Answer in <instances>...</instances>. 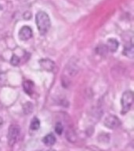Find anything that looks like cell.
<instances>
[{"label": "cell", "instance_id": "obj_14", "mask_svg": "<svg viewBox=\"0 0 134 151\" xmlns=\"http://www.w3.org/2000/svg\"><path fill=\"white\" fill-rule=\"evenodd\" d=\"M63 131V126L61 122H58L56 124L55 126V132L57 134H61Z\"/></svg>", "mask_w": 134, "mask_h": 151}, {"label": "cell", "instance_id": "obj_3", "mask_svg": "<svg viewBox=\"0 0 134 151\" xmlns=\"http://www.w3.org/2000/svg\"><path fill=\"white\" fill-rule=\"evenodd\" d=\"M133 102V93L131 91H126L122 94V99H121V104H122V113L125 114L130 109L132 105Z\"/></svg>", "mask_w": 134, "mask_h": 151}, {"label": "cell", "instance_id": "obj_12", "mask_svg": "<svg viewBox=\"0 0 134 151\" xmlns=\"http://www.w3.org/2000/svg\"><path fill=\"white\" fill-rule=\"evenodd\" d=\"M23 110L26 115L31 114L33 111V105L31 102H26L23 106Z\"/></svg>", "mask_w": 134, "mask_h": 151}, {"label": "cell", "instance_id": "obj_8", "mask_svg": "<svg viewBox=\"0 0 134 151\" xmlns=\"http://www.w3.org/2000/svg\"><path fill=\"white\" fill-rule=\"evenodd\" d=\"M34 87L35 85L33 83V82L31 80H25L24 82L23 83V87L24 91H25L26 94H28V95H31L33 94V92H34Z\"/></svg>", "mask_w": 134, "mask_h": 151}, {"label": "cell", "instance_id": "obj_11", "mask_svg": "<svg viewBox=\"0 0 134 151\" xmlns=\"http://www.w3.org/2000/svg\"><path fill=\"white\" fill-rule=\"evenodd\" d=\"M66 138L70 142H75L77 141V134L72 129H68L66 132Z\"/></svg>", "mask_w": 134, "mask_h": 151}, {"label": "cell", "instance_id": "obj_6", "mask_svg": "<svg viewBox=\"0 0 134 151\" xmlns=\"http://www.w3.org/2000/svg\"><path fill=\"white\" fill-rule=\"evenodd\" d=\"M39 64L44 70L48 71V72H52L55 66L54 62L50 59H42L39 61Z\"/></svg>", "mask_w": 134, "mask_h": 151}, {"label": "cell", "instance_id": "obj_13", "mask_svg": "<svg viewBox=\"0 0 134 151\" xmlns=\"http://www.w3.org/2000/svg\"><path fill=\"white\" fill-rule=\"evenodd\" d=\"M30 127L31 130H38L40 127V121L37 117H34L31 121Z\"/></svg>", "mask_w": 134, "mask_h": 151}, {"label": "cell", "instance_id": "obj_10", "mask_svg": "<svg viewBox=\"0 0 134 151\" xmlns=\"http://www.w3.org/2000/svg\"><path fill=\"white\" fill-rule=\"evenodd\" d=\"M123 54L125 55L126 57H128V58H133L134 47L133 44V42H131L129 43V45H128V46L125 47L124 50H123Z\"/></svg>", "mask_w": 134, "mask_h": 151}, {"label": "cell", "instance_id": "obj_1", "mask_svg": "<svg viewBox=\"0 0 134 151\" xmlns=\"http://www.w3.org/2000/svg\"><path fill=\"white\" fill-rule=\"evenodd\" d=\"M35 22L40 35H45L50 28L51 22L49 15L44 11L38 12L35 15Z\"/></svg>", "mask_w": 134, "mask_h": 151}, {"label": "cell", "instance_id": "obj_7", "mask_svg": "<svg viewBox=\"0 0 134 151\" xmlns=\"http://www.w3.org/2000/svg\"><path fill=\"white\" fill-rule=\"evenodd\" d=\"M118 46H119V42H118L117 40L113 39V38L109 39L107 41V44H106V47H107L108 50L112 52V53L117 51Z\"/></svg>", "mask_w": 134, "mask_h": 151}, {"label": "cell", "instance_id": "obj_16", "mask_svg": "<svg viewBox=\"0 0 134 151\" xmlns=\"http://www.w3.org/2000/svg\"><path fill=\"white\" fill-rule=\"evenodd\" d=\"M2 124H3V120H2V117H0V128L2 126Z\"/></svg>", "mask_w": 134, "mask_h": 151}, {"label": "cell", "instance_id": "obj_2", "mask_svg": "<svg viewBox=\"0 0 134 151\" xmlns=\"http://www.w3.org/2000/svg\"><path fill=\"white\" fill-rule=\"evenodd\" d=\"M21 134V128L18 125L11 124L8 129V134H7V139H8V145L10 147L16 143L18 141L19 137Z\"/></svg>", "mask_w": 134, "mask_h": 151}, {"label": "cell", "instance_id": "obj_15", "mask_svg": "<svg viewBox=\"0 0 134 151\" xmlns=\"http://www.w3.org/2000/svg\"><path fill=\"white\" fill-rule=\"evenodd\" d=\"M19 63H20V58H19V57H17L16 55L14 54V55L12 56L11 59H10V64H11L12 65L16 66L18 65Z\"/></svg>", "mask_w": 134, "mask_h": 151}, {"label": "cell", "instance_id": "obj_9", "mask_svg": "<svg viewBox=\"0 0 134 151\" xmlns=\"http://www.w3.org/2000/svg\"><path fill=\"white\" fill-rule=\"evenodd\" d=\"M42 142H43V143H44L46 146H53L54 144H55V142H56V137L54 136V134L50 133V134H46V135L43 138Z\"/></svg>", "mask_w": 134, "mask_h": 151}, {"label": "cell", "instance_id": "obj_5", "mask_svg": "<svg viewBox=\"0 0 134 151\" xmlns=\"http://www.w3.org/2000/svg\"><path fill=\"white\" fill-rule=\"evenodd\" d=\"M18 35L19 38L23 41L30 40L33 35L32 29L29 26H23L19 31Z\"/></svg>", "mask_w": 134, "mask_h": 151}, {"label": "cell", "instance_id": "obj_4", "mask_svg": "<svg viewBox=\"0 0 134 151\" xmlns=\"http://www.w3.org/2000/svg\"><path fill=\"white\" fill-rule=\"evenodd\" d=\"M103 124L109 129H116L121 125V121L116 116L109 115L103 120Z\"/></svg>", "mask_w": 134, "mask_h": 151}]
</instances>
